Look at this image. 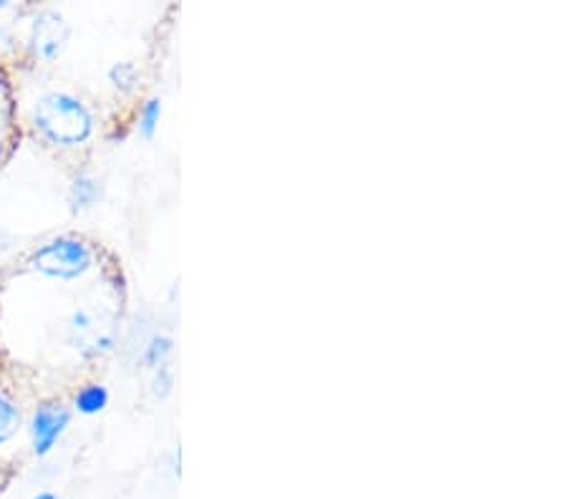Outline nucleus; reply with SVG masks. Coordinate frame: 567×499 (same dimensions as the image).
Instances as JSON below:
<instances>
[{"label":"nucleus","mask_w":567,"mask_h":499,"mask_svg":"<svg viewBox=\"0 0 567 499\" xmlns=\"http://www.w3.org/2000/svg\"><path fill=\"white\" fill-rule=\"evenodd\" d=\"M71 424V412L69 406H63L61 402H45L39 408H35L31 416V444L33 451L39 457H45L51 454L56 441L63 437V432L69 429Z\"/></svg>","instance_id":"nucleus-3"},{"label":"nucleus","mask_w":567,"mask_h":499,"mask_svg":"<svg viewBox=\"0 0 567 499\" xmlns=\"http://www.w3.org/2000/svg\"><path fill=\"white\" fill-rule=\"evenodd\" d=\"M73 406H76V412L84 414V416L102 414L104 408L109 406V388L104 384L81 386L76 396H73Z\"/></svg>","instance_id":"nucleus-5"},{"label":"nucleus","mask_w":567,"mask_h":499,"mask_svg":"<svg viewBox=\"0 0 567 499\" xmlns=\"http://www.w3.org/2000/svg\"><path fill=\"white\" fill-rule=\"evenodd\" d=\"M69 35H71V29L59 13H43L35 18L33 23L31 49L39 59L53 61L56 56H61L63 49H66Z\"/></svg>","instance_id":"nucleus-4"},{"label":"nucleus","mask_w":567,"mask_h":499,"mask_svg":"<svg viewBox=\"0 0 567 499\" xmlns=\"http://www.w3.org/2000/svg\"><path fill=\"white\" fill-rule=\"evenodd\" d=\"M18 426H21V408H18L6 394H0V444L13 439Z\"/></svg>","instance_id":"nucleus-7"},{"label":"nucleus","mask_w":567,"mask_h":499,"mask_svg":"<svg viewBox=\"0 0 567 499\" xmlns=\"http://www.w3.org/2000/svg\"><path fill=\"white\" fill-rule=\"evenodd\" d=\"M33 126L53 147H81L94 134V114L79 96L49 91L33 104Z\"/></svg>","instance_id":"nucleus-1"},{"label":"nucleus","mask_w":567,"mask_h":499,"mask_svg":"<svg viewBox=\"0 0 567 499\" xmlns=\"http://www.w3.org/2000/svg\"><path fill=\"white\" fill-rule=\"evenodd\" d=\"M99 199V181L89 175H81L73 179L71 193H69V202L73 210H89L94 207Z\"/></svg>","instance_id":"nucleus-6"},{"label":"nucleus","mask_w":567,"mask_h":499,"mask_svg":"<svg viewBox=\"0 0 567 499\" xmlns=\"http://www.w3.org/2000/svg\"><path fill=\"white\" fill-rule=\"evenodd\" d=\"M172 353V341L167 339V335H157V339H152L150 349H146V363L150 366H164V361H167V356Z\"/></svg>","instance_id":"nucleus-10"},{"label":"nucleus","mask_w":567,"mask_h":499,"mask_svg":"<svg viewBox=\"0 0 567 499\" xmlns=\"http://www.w3.org/2000/svg\"><path fill=\"white\" fill-rule=\"evenodd\" d=\"M159 119H162V98L152 96L146 98L142 112H140V134L144 139H152L159 129Z\"/></svg>","instance_id":"nucleus-8"},{"label":"nucleus","mask_w":567,"mask_h":499,"mask_svg":"<svg viewBox=\"0 0 567 499\" xmlns=\"http://www.w3.org/2000/svg\"><path fill=\"white\" fill-rule=\"evenodd\" d=\"M31 499H59V497L51 495V492H43V495H39V497H31Z\"/></svg>","instance_id":"nucleus-11"},{"label":"nucleus","mask_w":567,"mask_h":499,"mask_svg":"<svg viewBox=\"0 0 567 499\" xmlns=\"http://www.w3.org/2000/svg\"><path fill=\"white\" fill-rule=\"evenodd\" d=\"M109 79H112V84L118 91L130 94V91L136 86V81H140V71H136L134 63L122 61V63H114L112 71H109Z\"/></svg>","instance_id":"nucleus-9"},{"label":"nucleus","mask_w":567,"mask_h":499,"mask_svg":"<svg viewBox=\"0 0 567 499\" xmlns=\"http://www.w3.org/2000/svg\"><path fill=\"white\" fill-rule=\"evenodd\" d=\"M29 266L45 278L79 280L94 266V250L73 235H61V238L41 245L31 256Z\"/></svg>","instance_id":"nucleus-2"}]
</instances>
